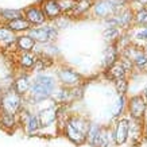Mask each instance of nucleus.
Instances as JSON below:
<instances>
[{
    "label": "nucleus",
    "instance_id": "obj_29",
    "mask_svg": "<svg viewBox=\"0 0 147 147\" xmlns=\"http://www.w3.org/2000/svg\"><path fill=\"white\" fill-rule=\"evenodd\" d=\"M144 54H146V55H147V46H146V50H144Z\"/></svg>",
    "mask_w": 147,
    "mask_h": 147
},
{
    "label": "nucleus",
    "instance_id": "obj_11",
    "mask_svg": "<svg viewBox=\"0 0 147 147\" xmlns=\"http://www.w3.org/2000/svg\"><path fill=\"white\" fill-rule=\"evenodd\" d=\"M124 74H125V66L121 62H116L109 67L108 76L111 77L112 80H120V78H124Z\"/></svg>",
    "mask_w": 147,
    "mask_h": 147
},
{
    "label": "nucleus",
    "instance_id": "obj_14",
    "mask_svg": "<svg viewBox=\"0 0 147 147\" xmlns=\"http://www.w3.org/2000/svg\"><path fill=\"white\" fill-rule=\"evenodd\" d=\"M34 43H35V40L32 39L30 35L19 36V38H18V46H19V49L24 50V51H30V50L34 47Z\"/></svg>",
    "mask_w": 147,
    "mask_h": 147
},
{
    "label": "nucleus",
    "instance_id": "obj_21",
    "mask_svg": "<svg viewBox=\"0 0 147 147\" xmlns=\"http://www.w3.org/2000/svg\"><path fill=\"white\" fill-rule=\"evenodd\" d=\"M123 105H124V100H123V97H119L115 101V104H113V107H112V109H111L112 116L119 115V113L121 112V109H123Z\"/></svg>",
    "mask_w": 147,
    "mask_h": 147
},
{
    "label": "nucleus",
    "instance_id": "obj_5",
    "mask_svg": "<svg viewBox=\"0 0 147 147\" xmlns=\"http://www.w3.org/2000/svg\"><path fill=\"white\" fill-rule=\"evenodd\" d=\"M19 102H20V98L15 92H8L3 97V101H1V105L4 108V111L7 113H15V111L18 109Z\"/></svg>",
    "mask_w": 147,
    "mask_h": 147
},
{
    "label": "nucleus",
    "instance_id": "obj_22",
    "mask_svg": "<svg viewBox=\"0 0 147 147\" xmlns=\"http://www.w3.org/2000/svg\"><path fill=\"white\" fill-rule=\"evenodd\" d=\"M90 4H92V1H90V0H81L80 3H78V4H76V7H74V13L84 12L85 9L89 8Z\"/></svg>",
    "mask_w": 147,
    "mask_h": 147
},
{
    "label": "nucleus",
    "instance_id": "obj_10",
    "mask_svg": "<svg viewBox=\"0 0 147 147\" xmlns=\"http://www.w3.org/2000/svg\"><path fill=\"white\" fill-rule=\"evenodd\" d=\"M66 135H67V138L70 139L71 142L77 143V144L84 143L85 142V138H86L84 134H81L78 129L74 128V127H73L70 123H67V125H66Z\"/></svg>",
    "mask_w": 147,
    "mask_h": 147
},
{
    "label": "nucleus",
    "instance_id": "obj_4",
    "mask_svg": "<svg viewBox=\"0 0 147 147\" xmlns=\"http://www.w3.org/2000/svg\"><path fill=\"white\" fill-rule=\"evenodd\" d=\"M146 111V100L142 96H134L129 101V112L132 117L135 119H140Z\"/></svg>",
    "mask_w": 147,
    "mask_h": 147
},
{
    "label": "nucleus",
    "instance_id": "obj_9",
    "mask_svg": "<svg viewBox=\"0 0 147 147\" xmlns=\"http://www.w3.org/2000/svg\"><path fill=\"white\" fill-rule=\"evenodd\" d=\"M55 117H57V109L55 108H47L45 111L40 112L39 115V123L42 125H50L55 120Z\"/></svg>",
    "mask_w": 147,
    "mask_h": 147
},
{
    "label": "nucleus",
    "instance_id": "obj_13",
    "mask_svg": "<svg viewBox=\"0 0 147 147\" xmlns=\"http://www.w3.org/2000/svg\"><path fill=\"white\" fill-rule=\"evenodd\" d=\"M8 27L12 30V31H22V30H27L30 27V22L28 20H24L23 18H18L13 19L8 23Z\"/></svg>",
    "mask_w": 147,
    "mask_h": 147
},
{
    "label": "nucleus",
    "instance_id": "obj_20",
    "mask_svg": "<svg viewBox=\"0 0 147 147\" xmlns=\"http://www.w3.org/2000/svg\"><path fill=\"white\" fill-rule=\"evenodd\" d=\"M115 59H116V51L113 47H109V50L107 51V54H105V65L107 66L111 67L115 62Z\"/></svg>",
    "mask_w": 147,
    "mask_h": 147
},
{
    "label": "nucleus",
    "instance_id": "obj_3",
    "mask_svg": "<svg viewBox=\"0 0 147 147\" xmlns=\"http://www.w3.org/2000/svg\"><path fill=\"white\" fill-rule=\"evenodd\" d=\"M120 5L119 0H101L94 5V12L98 16H108L113 13Z\"/></svg>",
    "mask_w": 147,
    "mask_h": 147
},
{
    "label": "nucleus",
    "instance_id": "obj_25",
    "mask_svg": "<svg viewBox=\"0 0 147 147\" xmlns=\"http://www.w3.org/2000/svg\"><path fill=\"white\" fill-rule=\"evenodd\" d=\"M136 22L139 24H147V8H143L136 13Z\"/></svg>",
    "mask_w": 147,
    "mask_h": 147
},
{
    "label": "nucleus",
    "instance_id": "obj_26",
    "mask_svg": "<svg viewBox=\"0 0 147 147\" xmlns=\"http://www.w3.org/2000/svg\"><path fill=\"white\" fill-rule=\"evenodd\" d=\"M116 88L119 90V93H125V90H127V82H125L124 78L116 80Z\"/></svg>",
    "mask_w": 147,
    "mask_h": 147
},
{
    "label": "nucleus",
    "instance_id": "obj_28",
    "mask_svg": "<svg viewBox=\"0 0 147 147\" xmlns=\"http://www.w3.org/2000/svg\"><path fill=\"white\" fill-rule=\"evenodd\" d=\"M136 38H139V39H147V28H144V30H142L140 32H138Z\"/></svg>",
    "mask_w": 147,
    "mask_h": 147
},
{
    "label": "nucleus",
    "instance_id": "obj_24",
    "mask_svg": "<svg viewBox=\"0 0 147 147\" xmlns=\"http://www.w3.org/2000/svg\"><path fill=\"white\" fill-rule=\"evenodd\" d=\"M117 34H119V30L116 28V27H109V28H107L105 31H104V38L105 39H115L116 36H117Z\"/></svg>",
    "mask_w": 147,
    "mask_h": 147
},
{
    "label": "nucleus",
    "instance_id": "obj_1",
    "mask_svg": "<svg viewBox=\"0 0 147 147\" xmlns=\"http://www.w3.org/2000/svg\"><path fill=\"white\" fill-rule=\"evenodd\" d=\"M54 80L51 77L47 76H40L36 78L31 88V96L35 100H43V98L49 97L50 93L54 89Z\"/></svg>",
    "mask_w": 147,
    "mask_h": 147
},
{
    "label": "nucleus",
    "instance_id": "obj_8",
    "mask_svg": "<svg viewBox=\"0 0 147 147\" xmlns=\"http://www.w3.org/2000/svg\"><path fill=\"white\" fill-rule=\"evenodd\" d=\"M58 76H59V80L62 81L63 84H76L77 81L80 80V76L77 74L76 71L70 70V69H63V70H59L58 73Z\"/></svg>",
    "mask_w": 147,
    "mask_h": 147
},
{
    "label": "nucleus",
    "instance_id": "obj_7",
    "mask_svg": "<svg viewBox=\"0 0 147 147\" xmlns=\"http://www.w3.org/2000/svg\"><path fill=\"white\" fill-rule=\"evenodd\" d=\"M43 9H45V15L49 18H55L58 13L61 12V5L55 0H46L43 4Z\"/></svg>",
    "mask_w": 147,
    "mask_h": 147
},
{
    "label": "nucleus",
    "instance_id": "obj_15",
    "mask_svg": "<svg viewBox=\"0 0 147 147\" xmlns=\"http://www.w3.org/2000/svg\"><path fill=\"white\" fill-rule=\"evenodd\" d=\"M28 86H30V82H28V78H27V77H20V78L15 82V89H16V93H19V94L27 92V90H28Z\"/></svg>",
    "mask_w": 147,
    "mask_h": 147
},
{
    "label": "nucleus",
    "instance_id": "obj_18",
    "mask_svg": "<svg viewBox=\"0 0 147 147\" xmlns=\"http://www.w3.org/2000/svg\"><path fill=\"white\" fill-rule=\"evenodd\" d=\"M20 63H22L23 66L26 67H31L34 63H35V57L32 55V54L27 53V54H23L22 58H20Z\"/></svg>",
    "mask_w": 147,
    "mask_h": 147
},
{
    "label": "nucleus",
    "instance_id": "obj_12",
    "mask_svg": "<svg viewBox=\"0 0 147 147\" xmlns=\"http://www.w3.org/2000/svg\"><path fill=\"white\" fill-rule=\"evenodd\" d=\"M26 16H27V20H28L30 23H34V24H36V23H42L43 20H45V15L36 8L27 9Z\"/></svg>",
    "mask_w": 147,
    "mask_h": 147
},
{
    "label": "nucleus",
    "instance_id": "obj_6",
    "mask_svg": "<svg viewBox=\"0 0 147 147\" xmlns=\"http://www.w3.org/2000/svg\"><path fill=\"white\" fill-rule=\"evenodd\" d=\"M128 129H129V124H128V120H120L117 123V127H116V134H115V138H116V143L117 144H123V143L127 140V136H128Z\"/></svg>",
    "mask_w": 147,
    "mask_h": 147
},
{
    "label": "nucleus",
    "instance_id": "obj_2",
    "mask_svg": "<svg viewBox=\"0 0 147 147\" xmlns=\"http://www.w3.org/2000/svg\"><path fill=\"white\" fill-rule=\"evenodd\" d=\"M57 35V31L53 27H40V28H32L30 30V36L38 42H49L54 39Z\"/></svg>",
    "mask_w": 147,
    "mask_h": 147
},
{
    "label": "nucleus",
    "instance_id": "obj_23",
    "mask_svg": "<svg viewBox=\"0 0 147 147\" xmlns=\"http://www.w3.org/2000/svg\"><path fill=\"white\" fill-rule=\"evenodd\" d=\"M1 15L7 19H11V20L20 18V12L16 11V9H3V11H1Z\"/></svg>",
    "mask_w": 147,
    "mask_h": 147
},
{
    "label": "nucleus",
    "instance_id": "obj_19",
    "mask_svg": "<svg viewBox=\"0 0 147 147\" xmlns=\"http://www.w3.org/2000/svg\"><path fill=\"white\" fill-rule=\"evenodd\" d=\"M132 61H134L135 65H136L139 69H142V67L147 66V55L144 53H142V51H140V53H139L138 55L132 59Z\"/></svg>",
    "mask_w": 147,
    "mask_h": 147
},
{
    "label": "nucleus",
    "instance_id": "obj_17",
    "mask_svg": "<svg viewBox=\"0 0 147 147\" xmlns=\"http://www.w3.org/2000/svg\"><path fill=\"white\" fill-rule=\"evenodd\" d=\"M39 120H38V117H35V116H30L28 117V121H27V131L30 132V134H34L36 129H38V127H39Z\"/></svg>",
    "mask_w": 147,
    "mask_h": 147
},
{
    "label": "nucleus",
    "instance_id": "obj_16",
    "mask_svg": "<svg viewBox=\"0 0 147 147\" xmlns=\"http://www.w3.org/2000/svg\"><path fill=\"white\" fill-rule=\"evenodd\" d=\"M13 39V34L11 28L0 27V43H9Z\"/></svg>",
    "mask_w": 147,
    "mask_h": 147
},
{
    "label": "nucleus",
    "instance_id": "obj_27",
    "mask_svg": "<svg viewBox=\"0 0 147 147\" xmlns=\"http://www.w3.org/2000/svg\"><path fill=\"white\" fill-rule=\"evenodd\" d=\"M3 123H4L5 125H13V116H12V113H7L5 112L4 113V116H3Z\"/></svg>",
    "mask_w": 147,
    "mask_h": 147
},
{
    "label": "nucleus",
    "instance_id": "obj_30",
    "mask_svg": "<svg viewBox=\"0 0 147 147\" xmlns=\"http://www.w3.org/2000/svg\"><path fill=\"white\" fill-rule=\"evenodd\" d=\"M146 96H147V89H146Z\"/></svg>",
    "mask_w": 147,
    "mask_h": 147
}]
</instances>
